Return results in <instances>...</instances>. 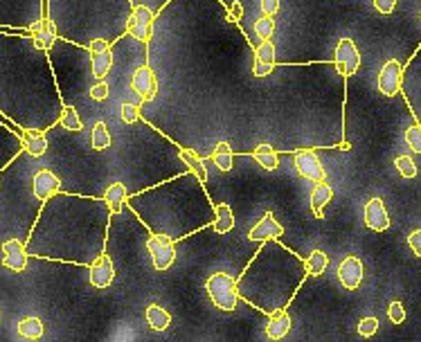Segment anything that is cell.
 Instances as JSON below:
<instances>
[{"label": "cell", "mask_w": 421, "mask_h": 342, "mask_svg": "<svg viewBox=\"0 0 421 342\" xmlns=\"http://www.w3.org/2000/svg\"><path fill=\"white\" fill-rule=\"evenodd\" d=\"M205 290L212 304L221 311H235L239 304L237 281L226 273H212L205 281Z\"/></svg>", "instance_id": "obj_1"}, {"label": "cell", "mask_w": 421, "mask_h": 342, "mask_svg": "<svg viewBox=\"0 0 421 342\" xmlns=\"http://www.w3.org/2000/svg\"><path fill=\"white\" fill-rule=\"evenodd\" d=\"M147 250H149V255H152V264H154V268L156 270H169L174 266V261H176V246H174V239L172 237H167V235H163V232H158V235H154L152 239L147 241Z\"/></svg>", "instance_id": "obj_2"}, {"label": "cell", "mask_w": 421, "mask_h": 342, "mask_svg": "<svg viewBox=\"0 0 421 342\" xmlns=\"http://www.w3.org/2000/svg\"><path fill=\"white\" fill-rule=\"evenodd\" d=\"M126 32L133 38L142 43H149L154 36V14L152 9L145 5H133L131 14H128V23H126Z\"/></svg>", "instance_id": "obj_3"}, {"label": "cell", "mask_w": 421, "mask_h": 342, "mask_svg": "<svg viewBox=\"0 0 421 342\" xmlns=\"http://www.w3.org/2000/svg\"><path fill=\"white\" fill-rule=\"evenodd\" d=\"M334 61H336L338 73L345 75V77H352L360 68V52H358V47L352 38H340L338 45H336Z\"/></svg>", "instance_id": "obj_4"}, {"label": "cell", "mask_w": 421, "mask_h": 342, "mask_svg": "<svg viewBox=\"0 0 421 342\" xmlns=\"http://www.w3.org/2000/svg\"><path fill=\"white\" fill-rule=\"evenodd\" d=\"M401 84H404V66H401L397 59H390L378 73V90L385 97H394L399 95Z\"/></svg>", "instance_id": "obj_5"}, {"label": "cell", "mask_w": 421, "mask_h": 342, "mask_svg": "<svg viewBox=\"0 0 421 342\" xmlns=\"http://www.w3.org/2000/svg\"><path fill=\"white\" fill-rule=\"evenodd\" d=\"M295 171L304 180H311V183H320V180L327 178L323 163H320V158L311 149H302L295 154Z\"/></svg>", "instance_id": "obj_6"}, {"label": "cell", "mask_w": 421, "mask_h": 342, "mask_svg": "<svg viewBox=\"0 0 421 342\" xmlns=\"http://www.w3.org/2000/svg\"><path fill=\"white\" fill-rule=\"evenodd\" d=\"M3 266L12 273H23L27 268V246L21 239H7L3 244Z\"/></svg>", "instance_id": "obj_7"}, {"label": "cell", "mask_w": 421, "mask_h": 342, "mask_svg": "<svg viewBox=\"0 0 421 342\" xmlns=\"http://www.w3.org/2000/svg\"><path fill=\"white\" fill-rule=\"evenodd\" d=\"M113 279H115V266H113V261L108 259L104 253L97 255V257L93 259V264H90V284L102 290V288L111 286Z\"/></svg>", "instance_id": "obj_8"}, {"label": "cell", "mask_w": 421, "mask_h": 342, "mask_svg": "<svg viewBox=\"0 0 421 342\" xmlns=\"http://www.w3.org/2000/svg\"><path fill=\"white\" fill-rule=\"evenodd\" d=\"M59 189H61V180H59V176H54L50 169H38L34 174V178H32V194L38 200L52 198Z\"/></svg>", "instance_id": "obj_9"}, {"label": "cell", "mask_w": 421, "mask_h": 342, "mask_svg": "<svg viewBox=\"0 0 421 342\" xmlns=\"http://www.w3.org/2000/svg\"><path fill=\"white\" fill-rule=\"evenodd\" d=\"M338 279L347 290H356L363 281V261L358 257H345L338 266Z\"/></svg>", "instance_id": "obj_10"}, {"label": "cell", "mask_w": 421, "mask_h": 342, "mask_svg": "<svg viewBox=\"0 0 421 342\" xmlns=\"http://www.w3.org/2000/svg\"><path fill=\"white\" fill-rule=\"evenodd\" d=\"M131 86L135 93L147 99V102H152L156 99V93H158V84H156V75L152 66H140L135 73H133V79H131Z\"/></svg>", "instance_id": "obj_11"}, {"label": "cell", "mask_w": 421, "mask_h": 342, "mask_svg": "<svg viewBox=\"0 0 421 342\" xmlns=\"http://www.w3.org/2000/svg\"><path fill=\"white\" fill-rule=\"evenodd\" d=\"M365 225L374 232H385L390 228V216L383 198H369L365 205Z\"/></svg>", "instance_id": "obj_12"}, {"label": "cell", "mask_w": 421, "mask_h": 342, "mask_svg": "<svg viewBox=\"0 0 421 342\" xmlns=\"http://www.w3.org/2000/svg\"><path fill=\"white\" fill-rule=\"evenodd\" d=\"M275 68V45L270 38H262V43L255 50V68L253 75L255 77H266L270 75V70Z\"/></svg>", "instance_id": "obj_13"}, {"label": "cell", "mask_w": 421, "mask_h": 342, "mask_svg": "<svg viewBox=\"0 0 421 342\" xmlns=\"http://www.w3.org/2000/svg\"><path fill=\"white\" fill-rule=\"evenodd\" d=\"M29 36H32V41L38 50H50L57 41V27L50 18H41V21L29 25Z\"/></svg>", "instance_id": "obj_14"}, {"label": "cell", "mask_w": 421, "mask_h": 342, "mask_svg": "<svg viewBox=\"0 0 421 342\" xmlns=\"http://www.w3.org/2000/svg\"><path fill=\"white\" fill-rule=\"evenodd\" d=\"M282 235H284V228L275 221L273 212H266L264 218L259 221V223L253 230H250L248 239L250 241H266V239H277V237H282Z\"/></svg>", "instance_id": "obj_15"}, {"label": "cell", "mask_w": 421, "mask_h": 342, "mask_svg": "<svg viewBox=\"0 0 421 342\" xmlns=\"http://www.w3.org/2000/svg\"><path fill=\"white\" fill-rule=\"evenodd\" d=\"M332 198H334L332 185L325 183V180L316 183L313 192H311V209H313L316 218H325V207L332 203Z\"/></svg>", "instance_id": "obj_16"}, {"label": "cell", "mask_w": 421, "mask_h": 342, "mask_svg": "<svg viewBox=\"0 0 421 342\" xmlns=\"http://www.w3.org/2000/svg\"><path fill=\"white\" fill-rule=\"evenodd\" d=\"M290 331V318L286 313V308H279L275 313H270V320L266 325V336L270 340H282Z\"/></svg>", "instance_id": "obj_17"}, {"label": "cell", "mask_w": 421, "mask_h": 342, "mask_svg": "<svg viewBox=\"0 0 421 342\" xmlns=\"http://www.w3.org/2000/svg\"><path fill=\"white\" fill-rule=\"evenodd\" d=\"M21 142L25 147V151L29 156L34 158H41L45 151H47V140L43 135V131H36V128H27L25 133L21 135Z\"/></svg>", "instance_id": "obj_18"}, {"label": "cell", "mask_w": 421, "mask_h": 342, "mask_svg": "<svg viewBox=\"0 0 421 342\" xmlns=\"http://www.w3.org/2000/svg\"><path fill=\"white\" fill-rule=\"evenodd\" d=\"M104 203H106V207L111 209V214H117L119 209L124 207V203L128 200V192H126V187L122 185V183H113V185H108L106 187V192H104Z\"/></svg>", "instance_id": "obj_19"}, {"label": "cell", "mask_w": 421, "mask_h": 342, "mask_svg": "<svg viewBox=\"0 0 421 342\" xmlns=\"http://www.w3.org/2000/svg\"><path fill=\"white\" fill-rule=\"evenodd\" d=\"M212 221H214V230L219 235H226L235 228V214H232V209H230L228 203L214 205V218Z\"/></svg>", "instance_id": "obj_20"}, {"label": "cell", "mask_w": 421, "mask_h": 342, "mask_svg": "<svg viewBox=\"0 0 421 342\" xmlns=\"http://www.w3.org/2000/svg\"><path fill=\"white\" fill-rule=\"evenodd\" d=\"M111 66H113V52L108 47L102 50V52H93V57H90V70H93L95 79H104Z\"/></svg>", "instance_id": "obj_21"}, {"label": "cell", "mask_w": 421, "mask_h": 342, "mask_svg": "<svg viewBox=\"0 0 421 342\" xmlns=\"http://www.w3.org/2000/svg\"><path fill=\"white\" fill-rule=\"evenodd\" d=\"M43 334H45L43 320L29 315V318H23L21 322H18V336L25 338V340H38Z\"/></svg>", "instance_id": "obj_22"}, {"label": "cell", "mask_w": 421, "mask_h": 342, "mask_svg": "<svg viewBox=\"0 0 421 342\" xmlns=\"http://www.w3.org/2000/svg\"><path fill=\"white\" fill-rule=\"evenodd\" d=\"M147 322L154 331H165V329H169V325H172V315H169L163 306L149 304L147 306Z\"/></svg>", "instance_id": "obj_23"}, {"label": "cell", "mask_w": 421, "mask_h": 342, "mask_svg": "<svg viewBox=\"0 0 421 342\" xmlns=\"http://www.w3.org/2000/svg\"><path fill=\"white\" fill-rule=\"evenodd\" d=\"M253 158L257 160V165L264 167L266 171H275V169L279 167V158H277L275 149L270 147V144H259V147H255Z\"/></svg>", "instance_id": "obj_24"}, {"label": "cell", "mask_w": 421, "mask_h": 342, "mask_svg": "<svg viewBox=\"0 0 421 342\" xmlns=\"http://www.w3.org/2000/svg\"><path fill=\"white\" fill-rule=\"evenodd\" d=\"M178 158L183 160V163H187V167L192 169V174L200 180V183H205V180H207L205 163L194 154V151H189V149H180V151H178Z\"/></svg>", "instance_id": "obj_25"}, {"label": "cell", "mask_w": 421, "mask_h": 342, "mask_svg": "<svg viewBox=\"0 0 421 342\" xmlns=\"http://www.w3.org/2000/svg\"><path fill=\"white\" fill-rule=\"evenodd\" d=\"M327 264H329V257L323 253V250H313V253L304 259V270H306V275L318 277L325 273Z\"/></svg>", "instance_id": "obj_26"}, {"label": "cell", "mask_w": 421, "mask_h": 342, "mask_svg": "<svg viewBox=\"0 0 421 342\" xmlns=\"http://www.w3.org/2000/svg\"><path fill=\"white\" fill-rule=\"evenodd\" d=\"M232 160H235V154H232V149H230V144L228 142H219L216 149H214V154H212V163L221 171H230V169H232Z\"/></svg>", "instance_id": "obj_27"}, {"label": "cell", "mask_w": 421, "mask_h": 342, "mask_svg": "<svg viewBox=\"0 0 421 342\" xmlns=\"http://www.w3.org/2000/svg\"><path fill=\"white\" fill-rule=\"evenodd\" d=\"M90 142H93L95 151H104L111 147V133H108V126L104 122H95L93 135H90Z\"/></svg>", "instance_id": "obj_28"}, {"label": "cell", "mask_w": 421, "mask_h": 342, "mask_svg": "<svg viewBox=\"0 0 421 342\" xmlns=\"http://www.w3.org/2000/svg\"><path fill=\"white\" fill-rule=\"evenodd\" d=\"M59 122H61L64 128L68 131H82L84 124H82V117H79V113L73 108V106H64L61 108V115H59Z\"/></svg>", "instance_id": "obj_29"}, {"label": "cell", "mask_w": 421, "mask_h": 342, "mask_svg": "<svg viewBox=\"0 0 421 342\" xmlns=\"http://www.w3.org/2000/svg\"><path fill=\"white\" fill-rule=\"evenodd\" d=\"M255 32H257V36L259 38H270L273 36V32H275V21H273V16H259L257 21H255Z\"/></svg>", "instance_id": "obj_30"}, {"label": "cell", "mask_w": 421, "mask_h": 342, "mask_svg": "<svg viewBox=\"0 0 421 342\" xmlns=\"http://www.w3.org/2000/svg\"><path fill=\"white\" fill-rule=\"evenodd\" d=\"M394 165H397V171L404 178H415L417 176V165H415V160L410 156H399L394 160Z\"/></svg>", "instance_id": "obj_31"}, {"label": "cell", "mask_w": 421, "mask_h": 342, "mask_svg": "<svg viewBox=\"0 0 421 342\" xmlns=\"http://www.w3.org/2000/svg\"><path fill=\"white\" fill-rule=\"evenodd\" d=\"M404 137H406L408 147L413 149L415 154H421V124L408 126V128H406V133H404Z\"/></svg>", "instance_id": "obj_32"}, {"label": "cell", "mask_w": 421, "mask_h": 342, "mask_svg": "<svg viewBox=\"0 0 421 342\" xmlns=\"http://www.w3.org/2000/svg\"><path fill=\"white\" fill-rule=\"evenodd\" d=\"M387 318L392 325H404L406 320V306L404 302H392V304L387 306Z\"/></svg>", "instance_id": "obj_33"}, {"label": "cell", "mask_w": 421, "mask_h": 342, "mask_svg": "<svg viewBox=\"0 0 421 342\" xmlns=\"http://www.w3.org/2000/svg\"><path fill=\"white\" fill-rule=\"evenodd\" d=\"M378 331V320L376 318H363L358 322V334L363 338H372Z\"/></svg>", "instance_id": "obj_34"}, {"label": "cell", "mask_w": 421, "mask_h": 342, "mask_svg": "<svg viewBox=\"0 0 421 342\" xmlns=\"http://www.w3.org/2000/svg\"><path fill=\"white\" fill-rule=\"evenodd\" d=\"M119 110H122V122L124 124H135L138 119H140V108L135 104L124 102L122 106H119Z\"/></svg>", "instance_id": "obj_35"}, {"label": "cell", "mask_w": 421, "mask_h": 342, "mask_svg": "<svg viewBox=\"0 0 421 342\" xmlns=\"http://www.w3.org/2000/svg\"><path fill=\"white\" fill-rule=\"evenodd\" d=\"M108 90H111V88H108L106 82H97L93 88H90V97H93L95 102H104V99L108 97Z\"/></svg>", "instance_id": "obj_36"}, {"label": "cell", "mask_w": 421, "mask_h": 342, "mask_svg": "<svg viewBox=\"0 0 421 342\" xmlns=\"http://www.w3.org/2000/svg\"><path fill=\"white\" fill-rule=\"evenodd\" d=\"M408 246H410V250H413V253L421 259V228L408 235Z\"/></svg>", "instance_id": "obj_37"}, {"label": "cell", "mask_w": 421, "mask_h": 342, "mask_svg": "<svg viewBox=\"0 0 421 342\" xmlns=\"http://www.w3.org/2000/svg\"><path fill=\"white\" fill-rule=\"evenodd\" d=\"M374 7L381 14H392L397 7V0H374Z\"/></svg>", "instance_id": "obj_38"}, {"label": "cell", "mask_w": 421, "mask_h": 342, "mask_svg": "<svg viewBox=\"0 0 421 342\" xmlns=\"http://www.w3.org/2000/svg\"><path fill=\"white\" fill-rule=\"evenodd\" d=\"M262 12L266 16H275L279 12V0H262Z\"/></svg>", "instance_id": "obj_39"}, {"label": "cell", "mask_w": 421, "mask_h": 342, "mask_svg": "<svg viewBox=\"0 0 421 342\" xmlns=\"http://www.w3.org/2000/svg\"><path fill=\"white\" fill-rule=\"evenodd\" d=\"M230 21H232V23H237V21H242V18H244V7H242V3H232V5H230Z\"/></svg>", "instance_id": "obj_40"}]
</instances>
